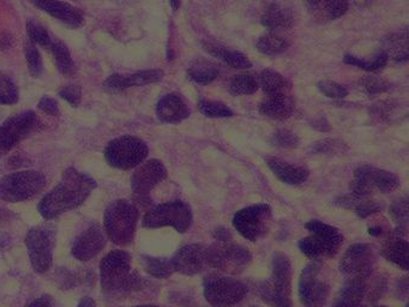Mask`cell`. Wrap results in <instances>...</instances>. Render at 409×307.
<instances>
[{
    "instance_id": "6da1fadb",
    "label": "cell",
    "mask_w": 409,
    "mask_h": 307,
    "mask_svg": "<svg viewBox=\"0 0 409 307\" xmlns=\"http://www.w3.org/2000/svg\"><path fill=\"white\" fill-rule=\"evenodd\" d=\"M96 186L95 180L88 175L69 168L63 174L60 183L40 201L38 213L48 221L58 218L80 207Z\"/></svg>"
},
{
    "instance_id": "7a4b0ae2",
    "label": "cell",
    "mask_w": 409,
    "mask_h": 307,
    "mask_svg": "<svg viewBox=\"0 0 409 307\" xmlns=\"http://www.w3.org/2000/svg\"><path fill=\"white\" fill-rule=\"evenodd\" d=\"M131 262L126 251L113 250L104 255L100 263V281L104 293L125 295L143 288L144 280L132 271Z\"/></svg>"
},
{
    "instance_id": "3957f363",
    "label": "cell",
    "mask_w": 409,
    "mask_h": 307,
    "mask_svg": "<svg viewBox=\"0 0 409 307\" xmlns=\"http://www.w3.org/2000/svg\"><path fill=\"white\" fill-rule=\"evenodd\" d=\"M258 294L270 307H292V263L287 255L274 253L270 275L259 284Z\"/></svg>"
},
{
    "instance_id": "277c9868",
    "label": "cell",
    "mask_w": 409,
    "mask_h": 307,
    "mask_svg": "<svg viewBox=\"0 0 409 307\" xmlns=\"http://www.w3.org/2000/svg\"><path fill=\"white\" fill-rule=\"evenodd\" d=\"M305 228L310 233L298 242V247L307 258L320 262L334 258L344 244V236L336 227L320 220H311Z\"/></svg>"
},
{
    "instance_id": "5b68a950",
    "label": "cell",
    "mask_w": 409,
    "mask_h": 307,
    "mask_svg": "<svg viewBox=\"0 0 409 307\" xmlns=\"http://www.w3.org/2000/svg\"><path fill=\"white\" fill-rule=\"evenodd\" d=\"M140 212L136 204L126 199H118L104 212V231L107 238L118 246L131 244L136 234Z\"/></svg>"
},
{
    "instance_id": "8992f818",
    "label": "cell",
    "mask_w": 409,
    "mask_h": 307,
    "mask_svg": "<svg viewBox=\"0 0 409 307\" xmlns=\"http://www.w3.org/2000/svg\"><path fill=\"white\" fill-rule=\"evenodd\" d=\"M57 242V227L53 223H43L30 228L25 236V246L33 269L45 274L52 268L53 253Z\"/></svg>"
},
{
    "instance_id": "52a82bcc",
    "label": "cell",
    "mask_w": 409,
    "mask_h": 307,
    "mask_svg": "<svg viewBox=\"0 0 409 307\" xmlns=\"http://www.w3.org/2000/svg\"><path fill=\"white\" fill-rule=\"evenodd\" d=\"M203 292L212 306L233 307L244 300L247 286L234 277L209 274L203 280Z\"/></svg>"
},
{
    "instance_id": "ba28073f",
    "label": "cell",
    "mask_w": 409,
    "mask_h": 307,
    "mask_svg": "<svg viewBox=\"0 0 409 307\" xmlns=\"http://www.w3.org/2000/svg\"><path fill=\"white\" fill-rule=\"evenodd\" d=\"M193 223L192 209L183 201H173L159 204L144 215L142 226L146 228H175L178 233H185Z\"/></svg>"
},
{
    "instance_id": "9c48e42d",
    "label": "cell",
    "mask_w": 409,
    "mask_h": 307,
    "mask_svg": "<svg viewBox=\"0 0 409 307\" xmlns=\"http://www.w3.org/2000/svg\"><path fill=\"white\" fill-rule=\"evenodd\" d=\"M207 262L222 273L239 275L252 263V255L244 246L231 241H217L207 247Z\"/></svg>"
},
{
    "instance_id": "30bf717a",
    "label": "cell",
    "mask_w": 409,
    "mask_h": 307,
    "mask_svg": "<svg viewBox=\"0 0 409 307\" xmlns=\"http://www.w3.org/2000/svg\"><path fill=\"white\" fill-rule=\"evenodd\" d=\"M232 223L243 238L250 241H258L268 236L273 225V210L267 203L254 204L238 210Z\"/></svg>"
},
{
    "instance_id": "8fae6325",
    "label": "cell",
    "mask_w": 409,
    "mask_h": 307,
    "mask_svg": "<svg viewBox=\"0 0 409 307\" xmlns=\"http://www.w3.org/2000/svg\"><path fill=\"white\" fill-rule=\"evenodd\" d=\"M45 185V177L35 170L12 173L0 180V198L8 203L24 202L40 194Z\"/></svg>"
},
{
    "instance_id": "7c38bea8",
    "label": "cell",
    "mask_w": 409,
    "mask_h": 307,
    "mask_svg": "<svg viewBox=\"0 0 409 307\" xmlns=\"http://www.w3.org/2000/svg\"><path fill=\"white\" fill-rule=\"evenodd\" d=\"M299 299L305 307H324L328 302L330 286L323 274V266L313 260L306 265L299 277Z\"/></svg>"
},
{
    "instance_id": "4fadbf2b",
    "label": "cell",
    "mask_w": 409,
    "mask_h": 307,
    "mask_svg": "<svg viewBox=\"0 0 409 307\" xmlns=\"http://www.w3.org/2000/svg\"><path fill=\"white\" fill-rule=\"evenodd\" d=\"M106 161L118 170H131L148 156V147L140 138L124 136L109 143L104 150Z\"/></svg>"
},
{
    "instance_id": "5bb4252c",
    "label": "cell",
    "mask_w": 409,
    "mask_h": 307,
    "mask_svg": "<svg viewBox=\"0 0 409 307\" xmlns=\"http://www.w3.org/2000/svg\"><path fill=\"white\" fill-rule=\"evenodd\" d=\"M376 264V255L371 245L354 244L349 246L340 260V271L347 279L367 280Z\"/></svg>"
},
{
    "instance_id": "9a60e30c",
    "label": "cell",
    "mask_w": 409,
    "mask_h": 307,
    "mask_svg": "<svg viewBox=\"0 0 409 307\" xmlns=\"http://www.w3.org/2000/svg\"><path fill=\"white\" fill-rule=\"evenodd\" d=\"M167 178V170L159 160L146 161L140 166L131 177L132 191L136 194L138 203L143 205L151 203L149 194L156 185Z\"/></svg>"
},
{
    "instance_id": "2e32d148",
    "label": "cell",
    "mask_w": 409,
    "mask_h": 307,
    "mask_svg": "<svg viewBox=\"0 0 409 307\" xmlns=\"http://www.w3.org/2000/svg\"><path fill=\"white\" fill-rule=\"evenodd\" d=\"M175 271L179 274L193 276L206 269L207 247L202 244H190L179 249L173 258H170Z\"/></svg>"
},
{
    "instance_id": "e0dca14e",
    "label": "cell",
    "mask_w": 409,
    "mask_h": 307,
    "mask_svg": "<svg viewBox=\"0 0 409 307\" xmlns=\"http://www.w3.org/2000/svg\"><path fill=\"white\" fill-rule=\"evenodd\" d=\"M106 236L99 225H91L76 238L71 255L80 262H88L99 255L106 246Z\"/></svg>"
},
{
    "instance_id": "ac0fdd59",
    "label": "cell",
    "mask_w": 409,
    "mask_h": 307,
    "mask_svg": "<svg viewBox=\"0 0 409 307\" xmlns=\"http://www.w3.org/2000/svg\"><path fill=\"white\" fill-rule=\"evenodd\" d=\"M34 114H19L0 128V155H4L23 139L33 126Z\"/></svg>"
},
{
    "instance_id": "d6986e66",
    "label": "cell",
    "mask_w": 409,
    "mask_h": 307,
    "mask_svg": "<svg viewBox=\"0 0 409 307\" xmlns=\"http://www.w3.org/2000/svg\"><path fill=\"white\" fill-rule=\"evenodd\" d=\"M408 250L409 244L406 239V229L396 228L382 246L381 255L400 269L408 270Z\"/></svg>"
},
{
    "instance_id": "ffe728a7",
    "label": "cell",
    "mask_w": 409,
    "mask_h": 307,
    "mask_svg": "<svg viewBox=\"0 0 409 307\" xmlns=\"http://www.w3.org/2000/svg\"><path fill=\"white\" fill-rule=\"evenodd\" d=\"M265 162L274 175H276L278 179L281 180L283 184L298 186L304 184L310 175V172L305 167L291 165L276 157H267Z\"/></svg>"
},
{
    "instance_id": "44dd1931",
    "label": "cell",
    "mask_w": 409,
    "mask_h": 307,
    "mask_svg": "<svg viewBox=\"0 0 409 307\" xmlns=\"http://www.w3.org/2000/svg\"><path fill=\"white\" fill-rule=\"evenodd\" d=\"M156 113L164 123L179 124L188 118L190 111L180 95L170 94L160 100Z\"/></svg>"
},
{
    "instance_id": "7402d4cb",
    "label": "cell",
    "mask_w": 409,
    "mask_h": 307,
    "mask_svg": "<svg viewBox=\"0 0 409 307\" xmlns=\"http://www.w3.org/2000/svg\"><path fill=\"white\" fill-rule=\"evenodd\" d=\"M367 293V280L347 279L335 297L333 307H364Z\"/></svg>"
},
{
    "instance_id": "603a6c76",
    "label": "cell",
    "mask_w": 409,
    "mask_h": 307,
    "mask_svg": "<svg viewBox=\"0 0 409 307\" xmlns=\"http://www.w3.org/2000/svg\"><path fill=\"white\" fill-rule=\"evenodd\" d=\"M259 112L268 118L285 120L294 112V101L288 94L268 96L259 106Z\"/></svg>"
},
{
    "instance_id": "cb8c5ba5",
    "label": "cell",
    "mask_w": 409,
    "mask_h": 307,
    "mask_svg": "<svg viewBox=\"0 0 409 307\" xmlns=\"http://www.w3.org/2000/svg\"><path fill=\"white\" fill-rule=\"evenodd\" d=\"M311 12L322 21L341 17L349 9V0H306Z\"/></svg>"
},
{
    "instance_id": "d4e9b609",
    "label": "cell",
    "mask_w": 409,
    "mask_h": 307,
    "mask_svg": "<svg viewBox=\"0 0 409 307\" xmlns=\"http://www.w3.org/2000/svg\"><path fill=\"white\" fill-rule=\"evenodd\" d=\"M204 47L209 54H212V57L219 58L220 60L226 62L227 65H230L233 69L245 70V69H250L252 67V62H250L249 58L239 51H235V49L212 43H208Z\"/></svg>"
},
{
    "instance_id": "484cf974",
    "label": "cell",
    "mask_w": 409,
    "mask_h": 307,
    "mask_svg": "<svg viewBox=\"0 0 409 307\" xmlns=\"http://www.w3.org/2000/svg\"><path fill=\"white\" fill-rule=\"evenodd\" d=\"M294 22L292 11L281 4H273L265 10L262 23L264 27L273 30L291 28Z\"/></svg>"
},
{
    "instance_id": "4316f807",
    "label": "cell",
    "mask_w": 409,
    "mask_h": 307,
    "mask_svg": "<svg viewBox=\"0 0 409 307\" xmlns=\"http://www.w3.org/2000/svg\"><path fill=\"white\" fill-rule=\"evenodd\" d=\"M188 77L197 84H210L219 77V69L214 62L197 59L188 67Z\"/></svg>"
},
{
    "instance_id": "83f0119b",
    "label": "cell",
    "mask_w": 409,
    "mask_h": 307,
    "mask_svg": "<svg viewBox=\"0 0 409 307\" xmlns=\"http://www.w3.org/2000/svg\"><path fill=\"white\" fill-rule=\"evenodd\" d=\"M141 260L146 273L155 279H168L175 273L170 258L146 255H142Z\"/></svg>"
},
{
    "instance_id": "f1b7e54d",
    "label": "cell",
    "mask_w": 409,
    "mask_h": 307,
    "mask_svg": "<svg viewBox=\"0 0 409 307\" xmlns=\"http://www.w3.org/2000/svg\"><path fill=\"white\" fill-rule=\"evenodd\" d=\"M261 85L268 96L288 94V90L291 89L289 82L281 73L272 69H267L262 72Z\"/></svg>"
},
{
    "instance_id": "f546056e",
    "label": "cell",
    "mask_w": 409,
    "mask_h": 307,
    "mask_svg": "<svg viewBox=\"0 0 409 307\" xmlns=\"http://www.w3.org/2000/svg\"><path fill=\"white\" fill-rule=\"evenodd\" d=\"M114 80H117L115 83L112 84V88L115 89H122V88H129L133 85H144L149 83H154L157 80H162L164 72L161 70H151V71H142L130 75V76H113Z\"/></svg>"
},
{
    "instance_id": "4dcf8cb0",
    "label": "cell",
    "mask_w": 409,
    "mask_h": 307,
    "mask_svg": "<svg viewBox=\"0 0 409 307\" xmlns=\"http://www.w3.org/2000/svg\"><path fill=\"white\" fill-rule=\"evenodd\" d=\"M256 47L258 49V52L265 56H278L281 53L286 52L289 43L287 40L274 35V34H267L258 38V41L256 43Z\"/></svg>"
},
{
    "instance_id": "1f68e13d",
    "label": "cell",
    "mask_w": 409,
    "mask_h": 307,
    "mask_svg": "<svg viewBox=\"0 0 409 307\" xmlns=\"http://www.w3.org/2000/svg\"><path fill=\"white\" fill-rule=\"evenodd\" d=\"M388 60H389V56H388V53L383 52V51L378 53L372 60H365L362 58L354 57L352 54H346L344 58V62L347 65L357 67L368 72H377L384 69L388 64Z\"/></svg>"
},
{
    "instance_id": "d6a6232c",
    "label": "cell",
    "mask_w": 409,
    "mask_h": 307,
    "mask_svg": "<svg viewBox=\"0 0 409 307\" xmlns=\"http://www.w3.org/2000/svg\"><path fill=\"white\" fill-rule=\"evenodd\" d=\"M373 187L382 194H390L400 187V179L397 175L384 170H373L372 175Z\"/></svg>"
},
{
    "instance_id": "836d02e7",
    "label": "cell",
    "mask_w": 409,
    "mask_h": 307,
    "mask_svg": "<svg viewBox=\"0 0 409 307\" xmlns=\"http://www.w3.org/2000/svg\"><path fill=\"white\" fill-rule=\"evenodd\" d=\"M230 91L235 96L240 95H252L258 89V82L254 75L240 73L235 75L230 82Z\"/></svg>"
},
{
    "instance_id": "e575fe53",
    "label": "cell",
    "mask_w": 409,
    "mask_h": 307,
    "mask_svg": "<svg viewBox=\"0 0 409 307\" xmlns=\"http://www.w3.org/2000/svg\"><path fill=\"white\" fill-rule=\"evenodd\" d=\"M198 109L207 118H228L233 115L232 109L220 101L202 100L198 102Z\"/></svg>"
},
{
    "instance_id": "d590c367",
    "label": "cell",
    "mask_w": 409,
    "mask_h": 307,
    "mask_svg": "<svg viewBox=\"0 0 409 307\" xmlns=\"http://www.w3.org/2000/svg\"><path fill=\"white\" fill-rule=\"evenodd\" d=\"M389 214L393 221L397 225V228L406 229L409 220L408 198L404 197L391 204Z\"/></svg>"
},
{
    "instance_id": "8d00e7d4",
    "label": "cell",
    "mask_w": 409,
    "mask_h": 307,
    "mask_svg": "<svg viewBox=\"0 0 409 307\" xmlns=\"http://www.w3.org/2000/svg\"><path fill=\"white\" fill-rule=\"evenodd\" d=\"M317 88L322 94L330 99H344L349 95V89L334 80H320Z\"/></svg>"
},
{
    "instance_id": "74e56055",
    "label": "cell",
    "mask_w": 409,
    "mask_h": 307,
    "mask_svg": "<svg viewBox=\"0 0 409 307\" xmlns=\"http://www.w3.org/2000/svg\"><path fill=\"white\" fill-rule=\"evenodd\" d=\"M272 142L276 147L283 148V149H293V148L299 146V137L292 131L286 130V128H281V130H278L276 133H274Z\"/></svg>"
},
{
    "instance_id": "f35d334b",
    "label": "cell",
    "mask_w": 409,
    "mask_h": 307,
    "mask_svg": "<svg viewBox=\"0 0 409 307\" xmlns=\"http://www.w3.org/2000/svg\"><path fill=\"white\" fill-rule=\"evenodd\" d=\"M312 150L318 152V154L333 155V154L347 152L349 148L344 142L338 141V139H323V141L315 143V146H312Z\"/></svg>"
},
{
    "instance_id": "ab89813d",
    "label": "cell",
    "mask_w": 409,
    "mask_h": 307,
    "mask_svg": "<svg viewBox=\"0 0 409 307\" xmlns=\"http://www.w3.org/2000/svg\"><path fill=\"white\" fill-rule=\"evenodd\" d=\"M389 49L396 60L408 58V36L407 34H397L395 38L389 40Z\"/></svg>"
},
{
    "instance_id": "60d3db41",
    "label": "cell",
    "mask_w": 409,
    "mask_h": 307,
    "mask_svg": "<svg viewBox=\"0 0 409 307\" xmlns=\"http://www.w3.org/2000/svg\"><path fill=\"white\" fill-rule=\"evenodd\" d=\"M362 85L368 95L383 94L390 89V83L379 77L365 76L362 80Z\"/></svg>"
},
{
    "instance_id": "b9f144b4",
    "label": "cell",
    "mask_w": 409,
    "mask_h": 307,
    "mask_svg": "<svg viewBox=\"0 0 409 307\" xmlns=\"http://www.w3.org/2000/svg\"><path fill=\"white\" fill-rule=\"evenodd\" d=\"M382 209H383V204L377 202V201H373V199L366 198L357 202L353 210L359 218H366L371 216V215L379 213Z\"/></svg>"
},
{
    "instance_id": "7bdbcfd3",
    "label": "cell",
    "mask_w": 409,
    "mask_h": 307,
    "mask_svg": "<svg viewBox=\"0 0 409 307\" xmlns=\"http://www.w3.org/2000/svg\"><path fill=\"white\" fill-rule=\"evenodd\" d=\"M28 307H54V300L51 295H41L29 304Z\"/></svg>"
},
{
    "instance_id": "ee69618b",
    "label": "cell",
    "mask_w": 409,
    "mask_h": 307,
    "mask_svg": "<svg viewBox=\"0 0 409 307\" xmlns=\"http://www.w3.org/2000/svg\"><path fill=\"white\" fill-rule=\"evenodd\" d=\"M214 238H215V239L219 241H231V231L223 227L217 228V229L214 231Z\"/></svg>"
},
{
    "instance_id": "f6af8a7d",
    "label": "cell",
    "mask_w": 409,
    "mask_h": 307,
    "mask_svg": "<svg viewBox=\"0 0 409 307\" xmlns=\"http://www.w3.org/2000/svg\"><path fill=\"white\" fill-rule=\"evenodd\" d=\"M312 126L317 128V130H320V131H328L329 130V123L327 122L325 118H320L318 120H316L312 124Z\"/></svg>"
},
{
    "instance_id": "bcb514c9",
    "label": "cell",
    "mask_w": 409,
    "mask_h": 307,
    "mask_svg": "<svg viewBox=\"0 0 409 307\" xmlns=\"http://www.w3.org/2000/svg\"><path fill=\"white\" fill-rule=\"evenodd\" d=\"M76 307H95V302L90 297H85Z\"/></svg>"
},
{
    "instance_id": "7dc6e473",
    "label": "cell",
    "mask_w": 409,
    "mask_h": 307,
    "mask_svg": "<svg viewBox=\"0 0 409 307\" xmlns=\"http://www.w3.org/2000/svg\"><path fill=\"white\" fill-rule=\"evenodd\" d=\"M368 234L373 236H381L382 228L379 227V226H376V227H370L368 228Z\"/></svg>"
},
{
    "instance_id": "c3c4849f",
    "label": "cell",
    "mask_w": 409,
    "mask_h": 307,
    "mask_svg": "<svg viewBox=\"0 0 409 307\" xmlns=\"http://www.w3.org/2000/svg\"><path fill=\"white\" fill-rule=\"evenodd\" d=\"M170 3L172 9L178 10L180 8V4H181V0H170Z\"/></svg>"
},
{
    "instance_id": "681fc988",
    "label": "cell",
    "mask_w": 409,
    "mask_h": 307,
    "mask_svg": "<svg viewBox=\"0 0 409 307\" xmlns=\"http://www.w3.org/2000/svg\"><path fill=\"white\" fill-rule=\"evenodd\" d=\"M133 307H160V306H155V305H140V306H133Z\"/></svg>"
},
{
    "instance_id": "f907efd6",
    "label": "cell",
    "mask_w": 409,
    "mask_h": 307,
    "mask_svg": "<svg viewBox=\"0 0 409 307\" xmlns=\"http://www.w3.org/2000/svg\"><path fill=\"white\" fill-rule=\"evenodd\" d=\"M375 307H386V306H375Z\"/></svg>"
},
{
    "instance_id": "816d5d0a",
    "label": "cell",
    "mask_w": 409,
    "mask_h": 307,
    "mask_svg": "<svg viewBox=\"0 0 409 307\" xmlns=\"http://www.w3.org/2000/svg\"><path fill=\"white\" fill-rule=\"evenodd\" d=\"M249 307H258V306H249Z\"/></svg>"
},
{
    "instance_id": "f5cc1de1",
    "label": "cell",
    "mask_w": 409,
    "mask_h": 307,
    "mask_svg": "<svg viewBox=\"0 0 409 307\" xmlns=\"http://www.w3.org/2000/svg\"><path fill=\"white\" fill-rule=\"evenodd\" d=\"M406 307H409V306H408V305H407V306H406Z\"/></svg>"
}]
</instances>
